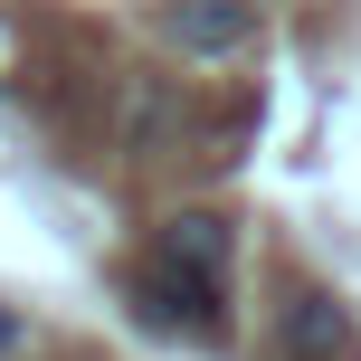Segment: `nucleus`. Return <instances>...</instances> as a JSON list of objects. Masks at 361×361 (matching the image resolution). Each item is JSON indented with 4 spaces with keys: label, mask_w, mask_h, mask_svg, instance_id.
I'll return each mask as SVG.
<instances>
[{
    "label": "nucleus",
    "mask_w": 361,
    "mask_h": 361,
    "mask_svg": "<svg viewBox=\"0 0 361 361\" xmlns=\"http://www.w3.org/2000/svg\"><path fill=\"white\" fill-rule=\"evenodd\" d=\"M162 38L180 57H238L257 38V0H171L162 10Z\"/></svg>",
    "instance_id": "1"
},
{
    "label": "nucleus",
    "mask_w": 361,
    "mask_h": 361,
    "mask_svg": "<svg viewBox=\"0 0 361 361\" xmlns=\"http://www.w3.org/2000/svg\"><path fill=\"white\" fill-rule=\"evenodd\" d=\"M276 352H286V361H361V333H352V314L333 305V295H286Z\"/></svg>",
    "instance_id": "2"
},
{
    "label": "nucleus",
    "mask_w": 361,
    "mask_h": 361,
    "mask_svg": "<svg viewBox=\"0 0 361 361\" xmlns=\"http://www.w3.org/2000/svg\"><path fill=\"white\" fill-rule=\"evenodd\" d=\"M133 314L143 324H162V333H219L228 314H219V286H190V276H171V267H152V276H133Z\"/></svg>",
    "instance_id": "3"
},
{
    "label": "nucleus",
    "mask_w": 361,
    "mask_h": 361,
    "mask_svg": "<svg viewBox=\"0 0 361 361\" xmlns=\"http://www.w3.org/2000/svg\"><path fill=\"white\" fill-rule=\"evenodd\" d=\"M162 267H171V276H190V286H228V219L180 209L171 228H162Z\"/></svg>",
    "instance_id": "4"
},
{
    "label": "nucleus",
    "mask_w": 361,
    "mask_h": 361,
    "mask_svg": "<svg viewBox=\"0 0 361 361\" xmlns=\"http://www.w3.org/2000/svg\"><path fill=\"white\" fill-rule=\"evenodd\" d=\"M10 343H19V324H10V314H0V352H10Z\"/></svg>",
    "instance_id": "5"
}]
</instances>
